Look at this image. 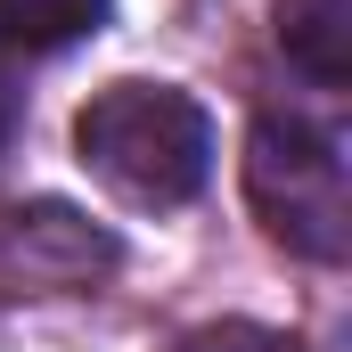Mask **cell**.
Segmentation results:
<instances>
[{
    "mask_svg": "<svg viewBox=\"0 0 352 352\" xmlns=\"http://www.w3.org/2000/svg\"><path fill=\"white\" fill-rule=\"evenodd\" d=\"M74 148L82 173L123 205L173 213L213 180V115L173 82H107L74 115Z\"/></svg>",
    "mask_w": 352,
    "mask_h": 352,
    "instance_id": "1",
    "label": "cell"
},
{
    "mask_svg": "<svg viewBox=\"0 0 352 352\" xmlns=\"http://www.w3.org/2000/svg\"><path fill=\"white\" fill-rule=\"evenodd\" d=\"M246 205L270 238L303 263H344L352 254V173L344 140L320 131L311 115H263L246 131Z\"/></svg>",
    "mask_w": 352,
    "mask_h": 352,
    "instance_id": "2",
    "label": "cell"
},
{
    "mask_svg": "<svg viewBox=\"0 0 352 352\" xmlns=\"http://www.w3.org/2000/svg\"><path fill=\"white\" fill-rule=\"evenodd\" d=\"M0 254H8L16 278H33V287H90L98 270H115V238L90 213L41 197V205H16L0 221Z\"/></svg>",
    "mask_w": 352,
    "mask_h": 352,
    "instance_id": "3",
    "label": "cell"
},
{
    "mask_svg": "<svg viewBox=\"0 0 352 352\" xmlns=\"http://www.w3.org/2000/svg\"><path fill=\"white\" fill-rule=\"evenodd\" d=\"M278 50L320 90H336L352 74V0H278Z\"/></svg>",
    "mask_w": 352,
    "mask_h": 352,
    "instance_id": "4",
    "label": "cell"
},
{
    "mask_svg": "<svg viewBox=\"0 0 352 352\" xmlns=\"http://www.w3.org/2000/svg\"><path fill=\"white\" fill-rule=\"evenodd\" d=\"M107 8H115V0H0V41H8L16 58H50V50L98 33Z\"/></svg>",
    "mask_w": 352,
    "mask_h": 352,
    "instance_id": "5",
    "label": "cell"
},
{
    "mask_svg": "<svg viewBox=\"0 0 352 352\" xmlns=\"http://www.w3.org/2000/svg\"><path fill=\"white\" fill-rule=\"evenodd\" d=\"M173 352H295V344H287V336H270V328H246V320H221V328L180 336Z\"/></svg>",
    "mask_w": 352,
    "mask_h": 352,
    "instance_id": "6",
    "label": "cell"
},
{
    "mask_svg": "<svg viewBox=\"0 0 352 352\" xmlns=\"http://www.w3.org/2000/svg\"><path fill=\"white\" fill-rule=\"evenodd\" d=\"M16 123H25V74H16V50L0 41V156H8Z\"/></svg>",
    "mask_w": 352,
    "mask_h": 352,
    "instance_id": "7",
    "label": "cell"
}]
</instances>
